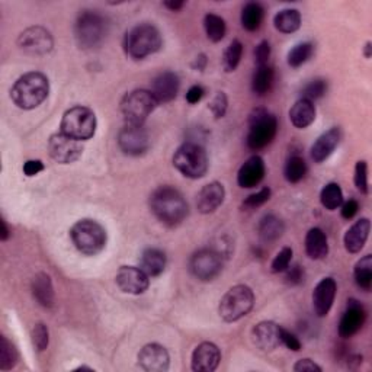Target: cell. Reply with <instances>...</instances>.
Instances as JSON below:
<instances>
[{"label":"cell","instance_id":"cell-55","mask_svg":"<svg viewBox=\"0 0 372 372\" xmlns=\"http://www.w3.org/2000/svg\"><path fill=\"white\" fill-rule=\"evenodd\" d=\"M163 5L172 12H178L185 6V2H182V0H167V2H165Z\"/></svg>","mask_w":372,"mask_h":372},{"label":"cell","instance_id":"cell-38","mask_svg":"<svg viewBox=\"0 0 372 372\" xmlns=\"http://www.w3.org/2000/svg\"><path fill=\"white\" fill-rule=\"evenodd\" d=\"M242 55H243V44L239 40H234L233 43H230L223 55L224 71L231 73L236 70L242 62Z\"/></svg>","mask_w":372,"mask_h":372},{"label":"cell","instance_id":"cell-31","mask_svg":"<svg viewBox=\"0 0 372 372\" xmlns=\"http://www.w3.org/2000/svg\"><path fill=\"white\" fill-rule=\"evenodd\" d=\"M273 25L282 34L297 32L301 27V13L297 9H282L273 18Z\"/></svg>","mask_w":372,"mask_h":372},{"label":"cell","instance_id":"cell-35","mask_svg":"<svg viewBox=\"0 0 372 372\" xmlns=\"http://www.w3.org/2000/svg\"><path fill=\"white\" fill-rule=\"evenodd\" d=\"M320 202L329 211L340 208V205L343 204V191L340 185L336 182L327 184L320 192Z\"/></svg>","mask_w":372,"mask_h":372},{"label":"cell","instance_id":"cell-32","mask_svg":"<svg viewBox=\"0 0 372 372\" xmlns=\"http://www.w3.org/2000/svg\"><path fill=\"white\" fill-rule=\"evenodd\" d=\"M265 9L258 2H249L242 11V25L246 31L254 32L258 31L263 22Z\"/></svg>","mask_w":372,"mask_h":372},{"label":"cell","instance_id":"cell-27","mask_svg":"<svg viewBox=\"0 0 372 372\" xmlns=\"http://www.w3.org/2000/svg\"><path fill=\"white\" fill-rule=\"evenodd\" d=\"M305 253L312 261H322L327 256L329 240L322 228L312 227L305 234Z\"/></svg>","mask_w":372,"mask_h":372},{"label":"cell","instance_id":"cell-45","mask_svg":"<svg viewBox=\"0 0 372 372\" xmlns=\"http://www.w3.org/2000/svg\"><path fill=\"white\" fill-rule=\"evenodd\" d=\"M354 182L357 189L361 193H368L369 186H368V165L365 160H359L355 166V174H354Z\"/></svg>","mask_w":372,"mask_h":372},{"label":"cell","instance_id":"cell-56","mask_svg":"<svg viewBox=\"0 0 372 372\" xmlns=\"http://www.w3.org/2000/svg\"><path fill=\"white\" fill-rule=\"evenodd\" d=\"M0 224H2V231H0V240L2 242H6L9 239V228H8V224L5 220L0 221Z\"/></svg>","mask_w":372,"mask_h":372},{"label":"cell","instance_id":"cell-6","mask_svg":"<svg viewBox=\"0 0 372 372\" xmlns=\"http://www.w3.org/2000/svg\"><path fill=\"white\" fill-rule=\"evenodd\" d=\"M173 166L185 178L201 179L208 172V156L202 146L197 143H185L173 154Z\"/></svg>","mask_w":372,"mask_h":372},{"label":"cell","instance_id":"cell-22","mask_svg":"<svg viewBox=\"0 0 372 372\" xmlns=\"http://www.w3.org/2000/svg\"><path fill=\"white\" fill-rule=\"evenodd\" d=\"M266 166L261 156H252L237 172V184L240 188L252 189L256 188L265 178Z\"/></svg>","mask_w":372,"mask_h":372},{"label":"cell","instance_id":"cell-34","mask_svg":"<svg viewBox=\"0 0 372 372\" xmlns=\"http://www.w3.org/2000/svg\"><path fill=\"white\" fill-rule=\"evenodd\" d=\"M273 69L266 66H259L258 70L254 71L253 79H252V90L256 93L258 96L266 95L272 85H273Z\"/></svg>","mask_w":372,"mask_h":372},{"label":"cell","instance_id":"cell-5","mask_svg":"<svg viewBox=\"0 0 372 372\" xmlns=\"http://www.w3.org/2000/svg\"><path fill=\"white\" fill-rule=\"evenodd\" d=\"M70 239L81 253L86 254V256H95L105 249L108 234L97 221L82 219L70 228Z\"/></svg>","mask_w":372,"mask_h":372},{"label":"cell","instance_id":"cell-40","mask_svg":"<svg viewBox=\"0 0 372 372\" xmlns=\"http://www.w3.org/2000/svg\"><path fill=\"white\" fill-rule=\"evenodd\" d=\"M18 350L8 340V338H0V369L11 371L18 364Z\"/></svg>","mask_w":372,"mask_h":372},{"label":"cell","instance_id":"cell-50","mask_svg":"<svg viewBox=\"0 0 372 372\" xmlns=\"http://www.w3.org/2000/svg\"><path fill=\"white\" fill-rule=\"evenodd\" d=\"M292 369L296 372H322V366L317 365L312 359H308V358H304V359H300L296 362V365L292 366Z\"/></svg>","mask_w":372,"mask_h":372},{"label":"cell","instance_id":"cell-7","mask_svg":"<svg viewBox=\"0 0 372 372\" xmlns=\"http://www.w3.org/2000/svg\"><path fill=\"white\" fill-rule=\"evenodd\" d=\"M254 305V294L247 285L231 287L219 304V315L227 323L246 317Z\"/></svg>","mask_w":372,"mask_h":372},{"label":"cell","instance_id":"cell-41","mask_svg":"<svg viewBox=\"0 0 372 372\" xmlns=\"http://www.w3.org/2000/svg\"><path fill=\"white\" fill-rule=\"evenodd\" d=\"M326 92H327V82L326 81H323V79L311 81L303 89V99L315 102V101L320 99V97H323L326 95Z\"/></svg>","mask_w":372,"mask_h":372},{"label":"cell","instance_id":"cell-16","mask_svg":"<svg viewBox=\"0 0 372 372\" xmlns=\"http://www.w3.org/2000/svg\"><path fill=\"white\" fill-rule=\"evenodd\" d=\"M139 366L146 372H166L170 366V355L165 346L149 343L139 352Z\"/></svg>","mask_w":372,"mask_h":372},{"label":"cell","instance_id":"cell-33","mask_svg":"<svg viewBox=\"0 0 372 372\" xmlns=\"http://www.w3.org/2000/svg\"><path fill=\"white\" fill-rule=\"evenodd\" d=\"M204 29L208 40H211L212 43H220L224 40L227 25L221 16L215 13H207L204 18Z\"/></svg>","mask_w":372,"mask_h":372},{"label":"cell","instance_id":"cell-37","mask_svg":"<svg viewBox=\"0 0 372 372\" xmlns=\"http://www.w3.org/2000/svg\"><path fill=\"white\" fill-rule=\"evenodd\" d=\"M307 163L301 156H291L284 167V176L289 184L301 182L307 174Z\"/></svg>","mask_w":372,"mask_h":372},{"label":"cell","instance_id":"cell-17","mask_svg":"<svg viewBox=\"0 0 372 372\" xmlns=\"http://www.w3.org/2000/svg\"><path fill=\"white\" fill-rule=\"evenodd\" d=\"M221 362V352L212 342H202L192 352L191 368L193 372H214Z\"/></svg>","mask_w":372,"mask_h":372},{"label":"cell","instance_id":"cell-23","mask_svg":"<svg viewBox=\"0 0 372 372\" xmlns=\"http://www.w3.org/2000/svg\"><path fill=\"white\" fill-rule=\"evenodd\" d=\"M342 140V131L338 127H333L323 132L311 146V159L316 163H323L335 153Z\"/></svg>","mask_w":372,"mask_h":372},{"label":"cell","instance_id":"cell-47","mask_svg":"<svg viewBox=\"0 0 372 372\" xmlns=\"http://www.w3.org/2000/svg\"><path fill=\"white\" fill-rule=\"evenodd\" d=\"M284 281L291 287L300 285L304 281V269L300 265H289V268L285 270Z\"/></svg>","mask_w":372,"mask_h":372},{"label":"cell","instance_id":"cell-13","mask_svg":"<svg viewBox=\"0 0 372 372\" xmlns=\"http://www.w3.org/2000/svg\"><path fill=\"white\" fill-rule=\"evenodd\" d=\"M16 44L25 54L46 55L54 47V38L51 32L43 27H31L19 34Z\"/></svg>","mask_w":372,"mask_h":372},{"label":"cell","instance_id":"cell-18","mask_svg":"<svg viewBox=\"0 0 372 372\" xmlns=\"http://www.w3.org/2000/svg\"><path fill=\"white\" fill-rule=\"evenodd\" d=\"M365 319H366V311L364 305L357 300H349L339 323V336L343 339L355 336L362 329Z\"/></svg>","mask_w":372,"mask_h":372},{"label":"cell","instance_id":"cell-49","mask_svg":"<svg viewBox=\"0 0 372 372\" xmlns=\"http://www.w3.org/2000/svg\"><path fill=\"white\" fill-rule=\"evenodd\" d=\"M281 345L285 346V347H288L289 350H294V352L301 350V342H300V339L296 335H292L291 331L285 330L284 327L281 330Z\"/></svg>","mask_w":372,"mask_h":372},{"label":"cell","instance_id":"cell-14","mask_svg":"<svg viewBox=\"0 0 372 372\" xmlns=\"http://www.w3.org/2000/svg\"><path fill=\"white\" fill-rule=\"evenodd\" d=\"M118 146L128 156H142L150 147V135L144 125L125 124L118 134Z\"/></svg>","mask_w":372,"mask_h":372},{"label":"cell","instance_id":"cell-36","mask_svg":"<svg viewBox=\"0 0 372 372\" xmlns=\"http://www.w3.org/2000/svg\"><path fill=\"white\" fill-rule=\"evenodd\" d=\"M354 278L357 285L364 289L369 291L372 287V256L365 254L362 259H359L354 269Z\"/></svg>","mask_w":372,"mask_h":372},{"label":"cell","instance_id":"cell-21","mask_svg":"<svg viewBox=\"0 0 372 372\" xmlns=\"http://www.w3.org/2000/svg\"><path fill=\"white\" fill-rule=\"evenodd\" d=\"M282 327L273 322H261L252 330L253 343L262 352H272L281 346Z\"/></svg>","mask_w":372,"mask_h":372},{"label":"cell","instance_id":"cell-1","mask_svg":"<svg viewBox=\"0 0 372 372\" xmlns=\"http://www.w3.org/2000/svg\"><path fill=\"white\" fill-rule=\"evenodd\" d=\"M150 209L162 224L178 227L185 221L189 207L184 195L173 186H160L150 195Z\"/></svg>","mask_w":372,"mask_h":372},{"label":"cell","instance_id":"cell-19","mask_svg":"<svg viewBox=\"0 0 372 372\" xmlns=\"http://www.w3.org/2000/svg\"><path fill=\"white\" fill-rule=\"evenodd\" d=\"M338 294V284L333 278H323L312 291V308L317 317H326Z\"/></svg>","mask_w":372,"mask_h":372},{"label":"cell","instance_id":"cell-8","mask_svg":"<svg viewBox=\"0 0 372 372\" xmlns=\"http://www.w3.org/2000/svg\"><path fill=\"white\" fill-rule=\"evenodd\" d=\"M96 115L90 108L77 105L63 113L60 132L71 137L74 140L88 142L96 132Z\"/></svg>","mask_w":372,"mask_h":372},{"label":"cell","instance_id":"cell-42","mask_svg":"<svg viewBox=\"0 0 372 372\" xmlns=\"http://www.w3.org/2000/svg\"><path fill=\"white\" fill-rule=\"evenodd\" d=\"M32 343L34 346L36 347L38 352H44L47 347H48V343H50V331H48V327L47 324L44 323H36L34 327H32Z\"/></svg>","mask_w":372,"mask_h":372},{"label":"cell","instance_id":"cell-39","mask_svg":"<svg viewBox=\"0 0 372 372\" xmlns=\"http://www.w3.org/2000/svg\"><path fill=\"white\" fill-rule=\"evenodd\" d=\"M312 53H315V46L311 43H300L288 53V64L297 69L310 60Z\"/></svg>","mask_w":372,"mask_h":372},{"label":"cell","instance_id":"cell-53","mask_svg":"<svg viewBox=\"0 0 372 372\" xmlns=\"http://www.w3.org/2000/svg\"><path fill=\"white\" fill-rule=\"evenodd\" d=\"M44 169H46V166L41 160H28L24 165V173L28 176V178L36 176L38 173H41Z\"/></svg>","mask_w":372,"mask_h":372},{"label":"cell","instance_id":"cell-2","mask_svg":"<svg viewBox=\"0 0 372 372\" xmlns=\"http://www.w3.org/2000/svg\"><path fill=\"white\" fill-rule=\"evenodd\" d=\"M50 95L48 77L40 71L25 73L15 82L11 97L13 104L25 111L40 106Z\"/></svg>","mask_w":372,"mask_h":372},{"label":"cell","instance_id":"cell-30","mask_svg":"<svg viewBox=\"0 0 372 372\" xmlns=\"http://www.w3.org/2000/svg\"><path fill=\"white\" fill-rule=\"evenodd\" d=\"M284 231H285L284 221L273 214L265 215V217H262L258 224V234H259L261 240L265 243L277 242L278 239L282 237Z\"/></svg>","mask_w":372,"mask_h":372},{"label":"cell","instance_id":"cell-44","mask_svg":"<svg viewBox=\"0 0 372 372\" xmlns=\"http://www.w3.org/2000/svg\"><path fill=\"white\" fill-rule=\"evenodd\" d=\"M270 195H272V191L269 188H262L259 192L249 195V197L243 201V208L256 209L270 200Z\"/></svg>","mask_w":372,"mask_h":372},{"label":"cell","instance_id":"cell-3","mask_svg":"<svg viewBox=\"0 0 372 372\" xmlns=\"http://www.w3.org/2000/svg\"><path fill=\"white\" fill-rule=\"evenodd\" d=\"M163 38L160 31L151 24H140L131 28L124 36V50L134 60L158 53L162 48Z\"/></svg>","mask_w":372,"mask_h":372},{"label":"cell","instance_id":"cell-57","mask_svg":"<svg viewBox=\"0 0 372 372\" xmlns=\"http://www.w3.org/2000/svg\"><path fill=\"white\" fill-rule=\"evenodd\" d=\"M372 43L371 41H368L366 43V46H365V51H364V55H365V58H371V55H372Z\"/></svg>","mask_w":372,"mask_h":372},{"label":"cell","instance_id":"cell-43","mask_svg":"<svg viewBox=\"0 0 372 372\" xmlns=\"http://www.w3.org/2000/svg\"><path fill=\"white\" fill-rule=\"evenodd\" d=\"M292 254H294V252H292L291 247H282L280 250V253L277 254V256L273 258V261L270 263V270L273 273H282V272H285L289 268V265H291Z\"/></svg>","mask_w":372,"mask_h":372},{"label":"cell","instance_id":"cell-12","mask_svg":"<svg viewBox=\"0 0 372 372\" xmlns=\"http://www.w3.org/2000/svg\"><path fill=\"white\" fill-rule=\"evenodd\" d=\"M48 153L51 159L60 165H70L79 160L83 154V144L71 137L55 132L48 140Z\"/></svg>","mask_w":372,"mask_h":372},{"label":"cell","instance_id":"cell-29","mask_svg":"<svg viewBox=\"0 0 372 372\" xmlns=\"http://www.w3.org/2000/svg\"><path fill=\"white\" fill-rule=\"evenodd\" d=\"M167 259L165 252L156 247L146 249L142 254V261H140V268L147 273L150 278L153 277H159L163 273L166 268Z\"/></svg>","mask_w":372,"mask_h":372},{"label":"cell","instance_id":"cell-52","mask_svg":"<svg viewBox=\"0 0 372 372\" xmlns=\"http://www.w3.org/2000/svg\"><path fill=\"white\" fill-rule=\"evenodd\" d=\"M204 95H205V89H204L202 86H200V85H193V86H191V88L188 89V92H186V101H188V104L195 105V104L201 102V99L204 97Z\"/></svg>","mask_w":372,"mask_h":372},{"label":"cell","instance_id":"cell-9","mask_svg":"<svg viewBox=\"0 0 372 372\" xmlns=\"http://www.w3.org/2000/svg\"><path fill=\"white\" fill-rule=\"evenodd\" d=\"M278 132V120L269 113L266 109H254L249 118L247 132V147L253 151H258L269 146Z\"/></svg>","mask_w":372,"mask_h":372},{"label":"cell","instance_id":"cell-46","mask_svg":"<svg viewBox=\"0 0 372 372\" xmlns=\"http://www.w3.org/2000/svg\"><path fill=\"white\" fill-rule=\"evenodd\" d=\"M228 108V99H227V95L224 92H217L212 97V101L209 102V109L212 112V115L215 116V120H220L226 115Z\"/></svg>","mask_w":372,"mask_h":372},{"label":"cell","instance_id":"cell-20","mask_svg":"<svg viewBox=\"0 0 372 372\" xmlns=\"http://www.w3.org/2000/svg\"><path fill=\"white\" fill-rule=\"evenodd\" d=\"M181 89L179 76L173 71H163L158 74L151 82V93L159 104L172 102L178 96Z\"/></svg>","mask_w":372,"mask_h":372},{"label":"cell","instance_id":"cell-11","mask_svg":"<svg viewBox=\"0 0 372 372\" xmlns=\"http://www.w3.org/2000/svg\"><path fill=\"white\" fill-rule=\"evenodd\" d=\"M189 269L192 275L204 282L217 278L223 270V258L220 252L204 247L195 252L189 259Z\"/></svg>","mask_w":372,"mask_h":372},{"label":"cell","instance_id":"cell-10","mask_svg":"<svg viewBox=\"0 0 372 372\" xmlns=\"http://www.w3.org/2000/svg\"><path fill=\"white\" fill-rule=\"evenodd\" d=\"M159 106V102L150 90L137 89L127 93L121 101V113L125 124L144 125L149 116Z\"/></svg>","mask_w":372,"mask_h":372},{"label":"cell","instance_id":"cell-4","mask_svg":"<svg viewBox=\"0 0 372 372\" xmlns=\"http://www.w3.org/2000/svg\"><path fill=\"white\" fill-rule=\"evenodd\" d=\"M108 34V21L104 15L96 11H83L76 19L74 36L83 50L99 47Z\"/></svg>","mask_w":372,"mask_h":372},{"label":"cell","instance_id":"cell-28","mask_svg":"<svg viewBox=\"0 0 372 372\" xmlns=\"http://www.w3.org/2000/svg\"><path fill=\"white\" fill-rule=\"evenodd\" d=\"M315 120H316L315 102L303 99L301 97V99H298L289 109V121L298 130L310 127L312 123H315Z\"/></svg>","mask_w":372,"mask_h":372},{"label":"cell","instance_id":"cell-15","mask_svg":"<svg viewBox=\"0 0 372 372\" xmlns=\"http://www.w3.org/2000/svg\"><path fill=\"white\" fill-rule=\"evenodd\" d=\"M115 281L123 292L131 294V296L144 294L150 285V277L142 268L135 266H121L116 272Z\"/></svg>","mask_w":372,"mask_h":372},{"label":"cell","instance_id":"cell-54","mask_svg":"<svg viewBox=\"0 0 372 372\" xmlns=\"http://www.w3.org/2000/svg\"><path fill=\"white\" fill-rule=\"evenodd\" d=\"M207 63H208L207 55L205 54H200V55H197V58H195V62L192 63V69L202 71L207 67Z\"/></svg>","mask_w":372,"mask_h":372},{"label":"cell","instance_id":"cell-24","mask_svg":"<svg viewBox=\"0 0 372 372\" xmlns=\"http://www.w3.org/2000/svg\"><path fill=\"white\" fill-rule=\"evenodd\" d=\"M226 198V189L220 182L207 184L198 193L197 208L201 214H211L217 211Z\"/></svg>","mask_w":372,"mask_h":372},{"label":"cell","instance_id":"cell-25","mask_svg":"<svg viewBox=\"0 0 372 372\" xmlns=\"http://www.w3.org/2000/svg\"><path fill=\"white\" fill-rule=\"evenodd\" d=\"M369 231H371V221L368 219H361L355 224H352V227L345 233L343 237L345 249L352 254L359 253L368 240Z\"/></svg>","mask_w":372,"mask_h":372},{"label":"cell","instance_id":"cell-48","mask_svg":"<svg viewBox=\"0 0 372 372\" xmlns=\"http://www.w3.org/2000/svg\"><path fill=\"white\" fill-rule=\"evenodd\" d=\"M270 53H272V48H270V44L268 41H262L256 47V50H254V60H256L258 67L268 64L269 58H270Z\"/></svg>","mask_w":372,"mask_h":372},{"label":"cell","instance_id":"cell-26","mask_svg":"<svg viewBox=\"0 0 372 372\" xmlns=\"http://www.w3.org/2000/svg\"><path fill=\"white\" fill-rule=\"evenodd\" d=\"M32 296L36 300V303L44 308H51L54 305L55 292L53 287L51 277L46 272L36 273L32 280Z\"/></svg>","mask_w":372,"mask_h":372},{"label":"cell","instance_id":"cell-51","mask_svg":"<svg viewBox=\"0 0 372 372\" xmlns=\"http://www.w3.org/2000/svg\"><path fill=\"white\" fill-rule=\"evenodd\" d=\"M340 208H342V209H340L342 217H343L345 220H352V219H354L355 215L358 214V211H359V204H358L357 200H349V201L343 202V204L340 205Z\"/></svg>","mask_w":372,"mask_h":372}]
</instances>
